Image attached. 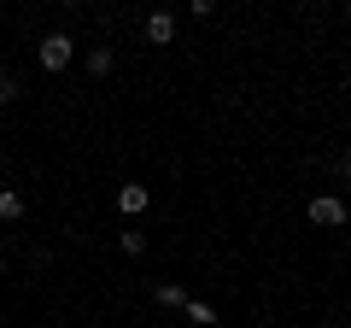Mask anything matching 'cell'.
Masks as SVG:
<instances>
[{"instance_id":"obj_10","label":"cell","mask_w":351,"mask_h":328,"mask_svg":"<svg viewBox=\"0 0 351 328\" xmlns=\"http://www.w3.org/2000/svg\"><path fill=\"white\" fill-rule=\"evenodd\" d=\"M117 240H123V253H147V235H141V229H123Z\"/></svg>"},{"instance_id":"obj_6","label":"cell","mask_w":351,"mask_h":328,"mask_svg":"<svg viewBox=\"0 0 351 328\" xmlns=\"http://www.w3.org/2000/svg\"><path fill=\"white\" fill-rule=\"evenodd\" d=\"M12 100H24V76H18V71H0V106H12Z\"/></svg>"},{"instance_id":"obj_12","label":"cell","mask_w":351,"mask_h":328,"mask_svg":"<svg viewBox=\"0 0 351 328\" xmlns=\"http://www.w3.org/2000/svg\"><path fill=\"white\" fill-rule=\"evenodd\" d=\"M346 76H351V71H346Z\"/></svg>"},{"instance_id":"obj_8","label":"cell","mask_w":351,"mask_h":328,"mask_svg":"<svg viewBox=\"0 0 351 328\" xmlns=\"http://www.w3.org/2000/svg\"><path fill=\"white\" fill-rule=\"evenodd\" d=\"M112 65H117V53H112V47H88V76H106Z\"/></svg>"},{"instance_id":"obj_11","label":"cell","mask_w":351,"mask_h":328,"mask_svg":"<svg viewBox=\"0 0 351 328\" xmlns=\"http://www.w3.org/2000/svg\"><path fill=\"white\" fill-rule=\"evenodd\" d=\"M339 176H346V182H351V147H346V159H339Z\"/></svg>"},{"instance_id":"obj_4","label":"cell","mask_w":351,"mask_h":328,"mask_svg":"<svg viewBox=\"0 0 351 328\" xmlns=\"http://www.w3.org/2000/svg\"><path fill=\"white\" fill-rule=\"evenodd\" d=\"M147 41H152V47H170V41H176V18L170 12H152L147 18Z\"/></svg>"},{"instance_id":"obj_1","label":"cell","mask_w":351,"mask_h":328,"mask_svg":"<svg viewBox=\"0 0 351 328\" xmlns=\"http://www.w3.org/2000/svg\"><path fill=\"white\" fill-rule=\"evenodd\" d=\"M36 59H41V71H64V65L76 59V41L64 36V30H47V36L36 41Z\"/></svg>"},{"instance_id":"obj_2","label":"cell","mask_w":351,"mask_h":328,"mask_svg":"<svg viewBox=\"0 0 351 328\" xmlns=\"http://www.w3.org/2000/svg\"><path fill=\"white\" fill-rule=\"evenodd\" d=\"M346 200H339V194H316V200H311V223L316 229H339V223H346Z\"/></svg>"},{"instance_id":"obj_7","label":"cell","mask_w":351,"mask_h":328,"mask_svg":"<svg viewBox=\"0 0 351 328\" xmlns=\"http://www.w3.org/2000/svg\"><path fill=\"white\" fill-rule=\"evenodd\" d=\"M182 311H188V323H193V328H217V311H211L205 299H188Z\"/></svg>"},{"instance_id":"obj_9","label":"cell","mask_w":351,"mask_h":328,"mask_svg":"<svg viewBox=\"0 0 351 328\" xmlns=\"http://www.w3.org/2000/svg\"><path fill=\"white\" fill-rule=\"evenodd\" d=\"M152 299H158L164 311H176V305H188V293L176 288V281H158V288H152Z\"/></svg>"},{"instance_id":"obj_5","label":"cell","mask_w":351,"mask_h":328,"mask_svg":"<svg viewBox=\"0 0 351 328\" xmlns=\"http://www.w3.org/2000/svg\"><path fill=\"white\" fill-rule=\"evenodd\" d=\"M24 217V194L18 188H0V223H18Z\"/></svg>"},{"instance_id":"obj_3","label":"cell","mask_w":351,"mask_h":328,"mask_svg":"<svg viewBox=\"0 0 351 328\" xmlns=\"http://www.w3.org/2000/svg\"><path fill=\"white\" fill-rule=\"evenodd\" d=\"M147 205H152V188H147V182H123V188H117V211H123V217H141Z\"/></svg>"}]
</instances>
